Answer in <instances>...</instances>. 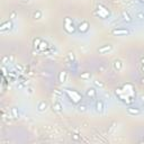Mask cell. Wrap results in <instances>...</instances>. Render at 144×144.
<instances>
[{"mask_svg": "<svg viewBox=\"0 0 144 144\" xmlns=\"http://www.w3.org/2000/svg\"><path fill=\"white\" fill-rule=\"evenodd\" d=\"M78 110L80 112V113H84L86 110H87V106L83 105V104L79 105V106H78Z\"/></svg>", "mask_w": 144, "mask_h": 144, "instance_id": "cell-23", "label": "cell"}, {"mask_svg": "<svg viewBox=\"0 0 144 144\" xmlns=\"http://www.w3.org/2000/svg\"><path fill=\"white\" fill-rule=\"evenodd\" d=\"M42 11L41 10H35V11L33 12V16H32V18L33 19H35V20H38V19H41L42 18Z\"/></svg>", "mask_w": 144, "mask_h": 144, "instance_id": "cell-17", "label": "cell"}, {"mask_svg": "<svg viewBox=\"0 0 144 144\" xmlns=\"http://www.w3.org/2000/svg\"><path fill=\"white\" fill-rule=\"evenodd\" d=\"M98 15L100 18L105 19V18H107V16H109V11L101 5H98Z\"/></svg>", "mask_w": 144, "mask_h": 144, "instance_id": "cell-5", "label": "cell"}, {"mask_svg": "<svg viewBox=\"0 0 144 144\" xmlns=\"http://www.w3.org/2000/svg\"><path fill=\"white\" fill-rule=\"evenodd\" d=\"M47 46H49V44H47V42H44V41H42L41 42V44H40V46H38V50L40 52H44L45 51V49H47Z\"/></svg>", "mask_w": 144, "mask_h": 144, "instance_id": "cell-18", "label": "cell"}, {"mask_svg": "<svg viewBox=\"0 0 144 144\" xmlns=\"http://www.w3.org/2000/svg\"><path fill=\"white\" fill-rule=\"evenodd\" d=\"M80 33H87L89 30V23L87 22V20H83V22H81L80 24H79L78 28H77Z\"/></svg>", "mask_w": 144, "mask_h": 144, "instance_id": "cell-6", "label": "cell"}, {"mask_svg": "<svg viewBox=\"0 0 144 144\" xmlns=\"http://www.w3.org/2000/svg\"><path fill=\"white\" fill-rule=\"evenodd\" d=\"M122 18H123V20H124V22H126V23H131V22H132L131 16H129V14L126 11V10L122 11Z\"/></svg>", "mask_w": 144, "mask_h": 144, "instance_id": "cell-15", "label": "cell"}, {"mask_svg": "<svg viewBox=\"0 0 144 144\" xmlns=\"http://www.w3.org/2000/svg\"><path fill=\"white\" fill-rule=\"evenodd\" d=\"M136 18L140 19V20H144V12L139 11L138 14H136Z\"/></svg>", "mask_w": 144, "mask_h": 144, "instance_id": "cell-25", "label": "cell"}, {"mask_svg": "<svg viewBox=\"0 0 144 144\" xmlns=\"http://www.w3.org/2000/svg\"><path fill=\"white\" fill-rule=\"evenodd\" d=\"M67 77H68V72L67 71H61L59 73V77H57V79H59V81L61 82V83H63V82L67 81Z\"/></svg>", "mask_w": 144, "mask_h": 144, "instance_id": "cell-14", "label": "cell"}, {"mask_svg": "<svg viewBox=\"0 0 144 144\" xmlns=\"http://www.w3.org/2000/svg\"><path fill=\"white\" fill-rule=\"evenodd\" d=\"M110 33L114 36H125V35H129L131 30L127 28H114V29H112Z\"/></svg>", "mask_w": 144, "mask_h": 144, "instance_id": "cell-3", "label": "cell"}, {"mask_svg": "<svg viewBox=\"0 0 144 144\" xmlns=\"http://www.w3.org/2000/svg\"><path fill=\"white\" fill-rule=\"evenodd\" d=\"M141 82H142V83L144 84V78H142V80H141Z\"/></svg>", "mask_w": 144, "mask_h": 144, "instance_id": "cell-34", "label": "cell"}, {"mask_svg": "<svg viewBox=\"0 0 144 144\" xmlns=\"http://www.w3.org/2000/svg\"><path fill=\"white\" fill-rule=\"evenodd\" d=\"M14 27V24L11 22V19L9 20H6V22H3L1 25H0V32H6V30H10Z\"/></svg>", "mask_w": 144, "mask_h": 144, "instance_id": "cell-4", "label": "cell"}, {"mask_svg": "<svg viewBox=\"0 0 144 144\" xmlns=\"http://www.w3.org/2000/svg\"><path fill=\"white\" fill-rule=\"evenodd\" d=\"M47 109V102L45 100H41L38 104H37V110L40 113H44Z\"/></svg>", "mask_w": 144, "mask_h": 144, "instance_id": "cell-10", "label": "cell"}, {"mask_svg": "<svg viewBox=\"0 0 144 144\" xmlns=\"http://www.w3.org/2000/svg\"><path fill=\"white\" fill-rule=\"evenodd\" d=\"M115 126H116V122H113L112 124H110V127H109V129H108V133H112L113 131H114Z\"/></svg>", "mask_w": 144, "mask_h": 144, "instance_id": "cell-27", "label": "cell"}, {"mask_svg": "<svg viewBox=\"0 0 144 144\" xmlns=\"http://www.w3.org/2000/svg\"><path fill=\"white\" fill-rule=\"evenodd\" d=\"M41 42H42V40H41L40 37H37V38H34V41H33V45H34V47H35V49H38Z\"/></svg>", "mask_w": 144, "mask_h": 144, "instance_id": "cell-20", "label": "cell"}, {"mask_svg": "<svg viewBox=\"0 0 144 144\" xmlns=\"http://www.w3.org/2000/svg\"><path fill=\"white\" fill-rule=\"evenodd\" d=\"M66 94H67L68 97L70 98V100L72 102H74V104H78V102H80L81 99H82V96L79 94L77 90H70V89H67Z\"/></svg>", "mask_w": 144, "mask_h": 144, "instance_id": "cell-1", "label": "cell"}, {"mask_svg": "<svg viewBox=\"0 0 144 144\" xmlns=\"http://www.w3.org/2000/svg\"><path fill=\"white\" fill-rule=\"evenodd\" d=\"M27 91H28V94H33V88H30V87H28V88H27Z\"/></svg>", "mask_w": 144, "mask_h": 144, "instance_id": "cell-31", "label": "cell"}, {"mask_svg": "<svg viewBox=\"0 0 144 144\" xmlns=\"http://www.w3.org/2000/svg\"><path fill=\"white\" fill-rule=\"evenodd\" d=\"M113 67H114V69L116 71H121L123 69V62L121 60L116 59V60H114V62H113Z\"/></svg>", "mask_w": 144, "mask_h": 144, "instance_id": "cell-13", "label": "cell"}, {"mask_svg": "<svg viewBox=\"0 0 144 144\" xmlns=\"http://www.w3.org/2000/svg\"><path fill=\"white\" fill-rule=\"evenodd\" d=\"M23 1H24V2H27V1H28V0H23Z\"/></svg>", "mask_w": 144, "mask_h": 144, "instance_id": "cell-35", "label": "cell"}, {"mask_svg": "<svg viewBox=\"0 0 144 144\" xmlns=\"http://www.w3.org/2000/svg\"><path fill=\"white\" fill-rule=\"evenodd\" d=\"M105 109V104L104 101L101 100V99H99V100L96 101V112L97 113H102Z\"/></svg>", "mask_w": 144, "mask_h": 144, "instance_id": "cell-11", "label": "cell"}, {"mask_svg": "<svg viewBox=\"0 0 144 144\" xmlns=\"http://www.w3.org/2000/svg\"><path fill=\"white\" fill-rule=\"evenodd\" d=\"M140 1H141V2H144V0H140Z\"/></svg>", "mask_w": 144, "mask_h": 144, "instance_id": "cell-36", "label": "cell"}, {"mask_svg": "<svg viewBox=\"0 0 144 144\" xmlns=\"http://www.w3.org/2000/svg\"><path fill=\"white\" fill-rule=\"evenodd\" d=\"M127 113L129 115H133V116H135V115H140L141 114V109L140 108H136V107H127Z\"/></svg>", "mask_w": 144, "mask_h": 144, "instance_id": "cell-12", "label": "cell"}, {"mask_svg": "<svg viewBox=\"0 0 144 144\" xmlns=\"http://www.w3.org/2000/svg\"><path fill=\"white\" fill-rule=\"evenodd\" d=\"M52 109H53L54 113L60 114V113H62V110H63V106H62V104H61L60 101H56V102H54V104H53Z\"/></svg>", "mask_w": 144, "mask_h": 144, "instance_id": "cell-9", "label": "cell"}, {"mask_svg": "<svg viewBox=\"0 0 144 144\" xmlns=\"http://www.w3.org/2000/svg\"><path fill=\"white\" fill-rule=\"evenodd\" d=\"M143 108H144V101H143Z\"/></svg>", "mask_w": 144, "mask_h": 144, "instance_id": "cell-37", "label": "cell"}, {"mask_svg": "<svg viewBox=\"0 0 144 144\" xmlns=\"http://www.w3.org/2000/svg\"><path fill=\"white\" fill-rule=\"evenodd\" d=\"M68 57H69V61H70L71 63H73L74 61H75V55H74L73 52H69V53H68Z\"/></svg>", "mask_w": 144, "mask_h": 144, "instance_id": "cell-22", "label": "cell"}, {"mask_svg": "<svg viewBox=\"0 0 144 144\" xmlns=\"http://www.w3.org/2000/svg\"><path fill=\"white\" fill-rule=\"evenodd\" d=\"M16 69H17V70H18V71H20V72H22V71H23V68H22V67H20V66H19V64H17V66H16Z\"/></svg>", "mask_w": 144, "mask_h": 144, "instance_id": "cell-29", "label": "cell"}, {"mask_svg": "<svg viewBox=\"0 0 144 144\" xmlns=\"http://www.w3.org/2000/svg\"><path fill=\"white\" fill-rule=\"evenodd\" d=\"M113 50V45L112 44H106V45H102L98 49V53L99 54H105V53H108Z\"/></svg>", "mask_w": 144, "mask_h": 144, "instance_id": "cell-7", "label": "cell"}, {"mask_svg": "<svg viewBox=\"0 0 144 144\" xmlns=\"http://www.w3.org/2000/svg\"><path fill=\"white\" fill-rule=\"evenodd\" d=\"M7 60H9V56H3L2 57V63H5Z\"/></svg>", "mask_w": 144, "mask_h": 144, "instance_id": "cell-30", "label": "cell"}, {"mask_svg": "<svg viewBox=\"0 0 144 144\" xmlns=\"http://www.w3.org/2000/svg\"><path fill=\"white\" fill-rule=\"evenodd\" d=\"M104 70H105V68H104V67H100V68H99V71H100V72H102Z\"/></svg>", "mask_w": 144, "mask_h": 144, "instance_id": "cell-32", "label": "cell"}, {"mask_svg": "<svg viewBox=\"0 0 144 144\" xmlns=\"http://www.w3.org/2000/svg\"><path fill=\"white\" fill-rule=\"evenodd\" d=\"M94 84L96 86V87L100 88V89L105 88V83H104V82H102V81H99V80H95V81H94Z\"/></svg>", "mask_w": 144, "mask_h": 144, "instance_id": "cell-21", "label": "cell"}, {"mask_svg": "<svg viewBox=\"0 0 144 144\" xmlns=\"http://www.w3.org/2000/svg\"><path fill=\"white\" fill-rule=\"evenodd\" d=\"M16 16H17V12L16 11H11V12H10V15H9V18L10 19H15Z\"/></svg>", "mask_w": 144, "mask_h": 144, "instance_id": "cell-28", "label": "cell"}, {"mask_svg": "<svg viewBox=\"0 0 144 144\" xmlns=\"http://www.w3.org/2000/svg\"><path fill=\"white\" fill-rule=\"evenodd\" d=\"M90 77H91L90 72H83V73H81V75H80V78L82 80H88V79H90Z\"/></svg>", "mask_w": 144, "mask_h": 144, "instance_id": "cell-19", "label": "cell"}, {"mask_svg": "<svg viewBox=\"0 0 144 144\" xmlns=\"http://www.w3.org/2000/svg\"><path fill=\"white\" fill-rule=\"evenodd\" d=\"M10 113H11V117L12 118H19V110H18V108L17 107H12L11 109H10Z\"/></svg>", "mask_w": 144, "mask_h": 144, "instance_id": "cell-16", "label": "cell"}, {"mask_svg": "<svg viewBox=\"0 0 144 144\" xmlns=\"http://www.w3.org/2000/svg\"><path fill=\"white\" fill-rule=\"evenodd\" d=\"M64 29H66V32L68 34H73L75 32V26L73 24V20L70 17H66L64 18Z\"/></svg>", "mask_w": 144, "mask_h": 144, "instance_id": "cell-2", "label": "cell"}, {"mask_svg": "<svg viewBox=\"0 0 144 144\" xmlns=\"http://www.w3.org/2000/svg\"><path fill=\"white\" fill-rule=\"evenodd\" d=\"M140 98H141V100H142V101H144V95H142Z\"/></svg>", "mask_w": 144, "mask_h": 144, "instance_id": "cell-33", "label": "cell"}, {"mask_svg": "<svg viewBox=\"0 0 144 144\" xmlns=\"http://www.w3.org/2000/svg\"><path fill=\"white\" fill-rule=\"evenodd\" d=\"M72 139H73L74 141H80V140H81V138L79 136L78 133H74V134H72Z\"/></svg>", "mask_w": 144, "mask_h": 144, "instance_id": "cell-26", "label": "cell"}, {"mask_svg": "<svg viewBox=\"0 0 144 144\" xmlns=\"http://www.w3.org/2000/svg\"><path fill=\"white\" fill-rule=\"evenodd\" d=\"M86 96H87L88 98L92 99V100H95V99L97 98V90H96L95 88H89V89H87V91H86Z\"/></svg>", "mask_w": 144, "mask_h": 144, "instance_id": "cell-8", "label": "cell"}, {"mask_svg": "<svg viewBox=\"0 0 144 144\" xmlns=\"http://www.w3.org/2000/svg\"><path fill=\"white\" fill-rule=\"evenodd\" d=\"M53 92L55 96H57V97H63V91H61L60 89H54Z\"/></svg>", "mask_w": 144, "mask_h": 144, "instance_id": "cell-24", "label": "cell"}]
</instances>
